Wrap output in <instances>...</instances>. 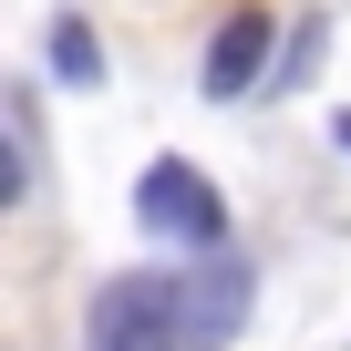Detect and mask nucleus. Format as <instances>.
Masks as SVG:
<instances>
[{
  "instance_id": "nucleus-1",
  "label": "nucleus",
  "mask_w": 351,
  "mask_h": 351,
  "mask_svg": "<svg viewBox=\"0 0 351 351\" xmlns=\"http://www.w3.org/2000/svg\"><path fill=\"white\" fill-rule=\"evenodd\" d=\"M83 351H186V279H165V269L104 279L93 320H83Z\"/></svg>"
},
{
  "instance_id": "nucleus-2",
  "label": "nucleus",
  "mask_w": 351,
  "mask_h": 351,
  "mask_svg": "<svg viewBox=\"0 0 351 351\" xmlns=\"http://www.w3.org/2000/svg\"><path fill=\"white\" fill-rule=\"evenodd\" d=\"M134 217L165 228V238H186V248H228V197L207 186L186 155H155V165L134 176Z\"/></svg>"
},
{
  "instance_id": "nucleus-3",
  "label": "nucleus",
  "mask_w": 351,
  "mask_h": 351,
  "mask_svg": "<svg viewBox=\"0 0 351 351\" xmlns=\"http://www.w3.org/2000/svg\"><path fill=\"white\" fill-rule=\"evenodd\" d=\"M248 300H258L248 258H238V248H197V269H186V351H217V341L248 320Z\"/></svg>"
},
{
  "instance_id": "nucleus-4",
  "label": "nucleus",
  "mask_w": 351,
  "mask_h": 351,
  "mask_svg": "<svg viewBox=\"0 0 351 351\" xmlns=\"http://www.w3.org/2000/svg\"><path fill=\"white\" fill-rule=\"evenodd\" d=\"M269 42H279V32H269V11H238V21L207 42V104L269 93V73H279V62H269Z\"/></svg>"
},
{
  "instance_id": "nucleus-5",
  "label": "nucleus",
  "mask_w": 351,
  "mask_h": 351,
  "mask_svg": "<svg viewBox=\"0 0 351 351\" xmlns=\"http://www.w3.org/2000/svg\"><path fill=\"white\" fill-rule=\"evenodd\" d=\"M52 73H62V83H83V93L104 83V42H93V21H73V11L52 21Z\"/></svg>"
},
{
  "instance_id": "nucleus-6",
  "label": "nucleus",
  "mask_w": 351,
  "mask_h": 351,
  "mask_svg": "<svg viewBox=\"0 0 351 351\" xmlns=\"http://www.w3.org/2000/svg\"><path fill=\"white\" fill-rule=\"evenodd\" d=\"M11 134H21V155H11V197H32V186H42V104H32V93H11Z\"/></svg>"
},
{
  "instance_id": "nucleus-7",
  "label": "nucleus",
  "mask_w": 351,
  "mask_h": 351,
  "mask_svg": "<svg viewBox=\"0 0 351 351\" xmlns=\"http://www.w3.org/2000/svg\"><path fill=\"white\" fill-rule=\"evenodd\" d=\"M330 134H341V145H351V114H341V124H330Z\"/></svg>"
}]
</instances>
